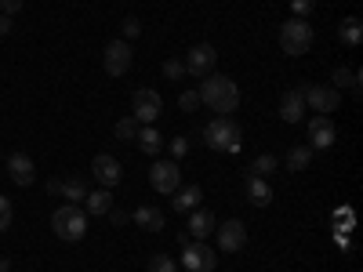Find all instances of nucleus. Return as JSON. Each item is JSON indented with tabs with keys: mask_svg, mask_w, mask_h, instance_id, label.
Returning <instances> with one entry per match:
<instances>
[{
	"mask_svg": "<svg viewBox=\"0 0 363 272\" xmlns=\"http://www.w3.org/2000/svg\"><path fill=\"white\" fill-rule=\"evenodd\" d=\"M200 102L207 106V109H215L218 116H229L236 106H240V87H236V80H229L225 73H207V80L200 84Z\"/></svg>",
	"mask_w": 363,
	"mask_h": 272,
	"instance_id": "obj_1",
	"label": "nucleus"
},
{
	"mask_svg": "<svg viewBox=\"0 0 363 272\" xmlns=\"http://www.w3.org/2000/svg\"><path fill=\"white\" fill-rule=\"evenodd\" d=\"M240 138H244V131H240V124H233L229 116H215V120L203 128V142L215 149V153H236Z\"/></svg>",
	"mask_w": 363,
	"mask_h": 272,
	"instance_id": "obj_2",
	"label": "nucleus"
},
{
	"mask_svg": "<svg viewBox=\"0 0 363 272\" xmlns=\"http://www.w3.org/2000/svg\"><path fill=\"white\" fill-rule=\"evenodd\" d=\"M51 229L58 239H84L87 236V215L80 210V203H66V207H58L55 215H51Z\"/></svg>",
	"mask_w": 363,
	"mask_h": 272,
	"instance_id": "obj_3",
	"label": "nucleus"
},
{
	"mask_svg": "<svg viewBox=\"0 0 363 272\" xmlns=\"http://www.w3.org/2000/svg\"><path fill=\"white\" fill-rule=\"evenodd\" d=\"M280 47H284V55H306L309 47H313V26L306 22V18H291V22H284L280 26Z\"/></svg>",
	"mask_w": 363,
	"mask_h": 272,
	"instance_id": "obj_4",
	"label": "nucleus"
},
{
	"mask_svg": "<svg viewBox=\"0 0 363 272\" xmlns=\"http://www.w3.org/2000/svg\"><path fill=\"white\" fill-rule=\"evenodd\" d=\"M149 186H153L160 196H171L174 189H182V167L178 160H157L149 167Z\"/></svg>",
	"mask_w": 363,
	"mask_h": 272,
	"instance_id": "obj_5",
	"label": "nucleus"
},
{
	"mask_svg": "<svg viewBox=\"0 0 363 272\" xmlns=\"http://www.w3.org/2000/svg\"><path fill=\"white\" fill-rule=\"evenodd\" d=\"M182 265H186V272H215V265H218V254L211 251L203 239H189L186 247H182Z\"/></svg>",
	"mask_w": 363,
	"mask_h": 272,
	"instance_id": "obj_6",
	"label": "nucleus"
},
{
	"mask_svg": "<svg viewBox=\"0 0 363 272\" xmlns=\"http://www.w3.org/2000/svg\"><path fill=\"white\" fill-rule=\"evenodd\" d=\"M131 106H135V120H138V124H157L160 113H164V98L157 95L153 87H142V91H135Z\"/></svg>",
	"mask_w": 363,
	"mask_h": 272,
	"instance_id": "obj_7",
	"label": "nucleus"
},
{
	"mask_svg": "<svg viewBox=\"0 0 363 272\" xmlns=\"http://www.w3.org/2000/svg\"><path fill=\"white\" fill-rule=\"evenodd\" d=\"M131 62H135L131 44H128V40H109V47H106V55H102L106 73H109V76H124V73L131 69Z\"/></svg>",
	"mask_w": 363,
	"mask_h": 272,
	"instance_id": "obj_8",
	"label": "nucleus"
},
{
	"mask_svg": "<svg viewBox=\"0 0 363 272\" xmlns=\"http://www.w3.org/2000/svg\"><path fill=\"white\" fill-rule=\"evenodd\" d=\"M301 95H306V109H320V116H330L338 106H342V95H338V87H301Z\"/></svg>",
	"mask_w": 363,
	"mask_h": 272,
	"instance_id": "obj_9",
	"label": "nucleus"
},
{
	"mask_svg": "<svg viewBox=\"0 0 363 272\" xmlns=\"http://www.w3.org/2000/svg\"><path fill=\"white\" fill-rule=\"evenodd\" d=\"M182 62H186V76H207L218 62V51H215V44H196V47H189V55Z\"/></svg>",
	"mask_w": 363,
	"mask_h": 272,
	"instance_id": "obj_10",
	"label": "nucleus"
},
{
	"mask_svg": "<svg viewBox=\"0 0 363 272\" xmlns=\"http://www.w3.org/2000/svg\"><path fill=\"white\" fill-rule=\"evenodd\" d=\"M215 229H218V247L225 254H236V251L247 247V225L240 218H229L225 225H215Z\"/></svg>",
	"mask_w": 363,
	"mask_h": 272,
	"instance_id": "obj_11",
	"label": "nucleus"
},
{
	"mask_svg": "<svg viewBox=\"0 0 363 272\" xmlns=\"http://www.w3.org/2000/svg\"><path fill=\"white\" fill-rule=\"evenodd\" d=\"M91 174H95V178L102 181V189H116V186H120V178H124V167H120V160H116V157L102 153V157L91 160Z\"/></svg>",
	"mask_w": 363,
	"mask_h": 272,
	"instance_id": "obj_12",
	"label": "nucleus"
},
{
	"mask_svg": "<svg viewBox=\"0 0 363 272\" xmlns=\"http://www.w3.org/2000/svg\"><path fill=\"white\" fill-rule=\"evenodd\" d=\"M309 138H313L309 149H330V145H335V138H338L335 120H330V116H313L309 120Z\"/></svg>",
	"mask_w": 363,
	"mask_h": 272,
	"instance_id": "obj_13",
	"label": "nucleus"
},
{
	"mask_svg": "<svg viewBox=\"0 0 363 272\" xmlns=\"http://www.w3.org/2000/svg\"><path fill=\"white\" fill-rule=\"evenodd\" d=\"M8 174H11V181L15 186H33V178H37V167H33V160H29L26 153H11L8 157Z\"/></svg>",
	"mask_w": 363,
	"mask_h": 272,
	"instance_id": "obj_14",
	"label": "nucleus"
},
{
	"mask_svg": "<svg viewBox=\"0 0 363 272\" xmlns=\"http://www.w3.org/2000/svg\"><path fill=\"white\" fill-rule=\"evenodd\" d=\"M280 116H284V124H301V116H306V95H301V87L284 91V98H280Z\"/></svg>",
	"mask_w": 363,
	"mask_h": 272,
	"instance_id": "obj_15",
	"label": "nucleus"
},
{
	"mask_svg": "<svg viewBox=\"0 0 363 272\" xmlns=\"http://www.w3.org/2000/svg\"><path fill=\"white\" fill-rule=\"evenodd\" d=\"M131 218H135V225H142L145 232H160V229L167 225V218H164L160 207H138Z\"/></svg>",
	"mask_w": 363,
	"mask_h": 272,
	"instance_id": "obj_16",
	"label": "nucleus"
},
{
	"mask_svg": "<svg viewBox=\"0 0 363 272\" xmlns=\"http://www.w3.org/2000/svg\"><path fill=\"white\" fill-rule=\"evenodd\" d=\"M138 149L145 157H160V149H164V135L153 128V124H142L138 128Z\"/></svg>",
	"mask_w": 363,
	"mask_h": 272,
	"instance_id": "obj_17",
	"label": "nucleus"
},
{
	"mask_svg": "<svg viewBox=\"0 0 363 272\" xmlns=\"http://www.w3.org/2000/svg\"><path fill=\"white\" fill-rule=\"evenodd\" d=\"M215 225H218V222H215V215H211V210H193L186 232H189V236H196V239H203V236L215 232Z\"/></svg>",
	"mask_w": 363,
	"mask_h": 272,
	"instance_id": "obj_18",
	"label": "nucleus"
},
{
	"mask_svg": "<svg viewBox=\"0 0 363 272\" xmlns=\"http://www.w3.org/2000/svg\"><path fill=\"white\" fill-rule=\"evenodd\" d=\"M247 200H251L255 207H269V203H272V189H269L265 178H258V174L247 178Z\"/></svg>",
	"mask_w": 363,
	"mask_h": 272,
	"instance_id": "obj_19",
	"label": "nucleus"
},
{
	"mask_svg": "<svg viewBox=\"0 0 363 272\" xmlns=\"http://www.w3.org/2000/svg\"><path fill=\"white\" fill-rule=\"evenodd\" d=\"M338 37H342V44H345V47H359V40H363V22H359L356 15L342 18V26H338Z\"/></svg>",
	"mask_w": 363,
	"mask_h": 272,
	"instance_id": "obj_20",
	"label": "nucleus"
},
{
	"mask_svg": "<svg viewBox=\"0 0 363 272\" xmlns=\"http://www.w3.org/2000/svg\"><path fill=\"white\" fill-rule=\"evenodd\" d=\"M174 196V210H182V215H186V210H196V203H200V186H186V189H174L171 193Z\"/></svg>",
	"mask_w": 363,
	"mask_h": 272,
	"instance_id": "obj_21",
	"label": "nucleus"
},
{
	"mask_svg": "<svg viewBox=\"0 0 363 272\" xmlns=\"http://www.w3.org/2000/svg\"><path fill=\"white\" fill-rule=\"evenodd\" d=\"M87 215H109L113 210V196H109V189H95V193H87Z\"/></svg>",
	"mask_w": 363,
	"mask_h": 272,
	"instance_id": "obj_22",
	"label": "nucleus"
},
{
	"mask_svg": "<svg viewBox=\"0 0 363 272\" xmlns=\"http://www.w3.org/2000/svg\"><path fill=\"white\" fill-rule=\"evenodd\" d=\"M309 164H313V149L309 145H294L291 153H287V160H284L287 171H306Z\"/></svg>",
	"mask_w": 363,
	"mask_h": 272,
	"instance_id": "obj_23",
	"label": "nucleus"
},
{
	"mask_svg": "<svg viewBox=\"0 0 363 272\" xmlns=\"http://www.w3.org/2000/svg\"><path fill=\"white\" fill-rule=\"evenodd\" d=\"M58 196H66L69 203H84L87 200V181L84 178H62V193Z\"/></svg>",
	"mask_w": 363,
	"mask_h": 272,
	"instance_id": "obj_24",
	"label": "nucleus"
},
{
	"mask_svg": "<svg viewBox=\"0 0 363 272\" xmlns=\"http://www.w3.org/2000/svg\"><path fill=\"white\" fill-rule=\"evenodd\" d=\"M138 128H142V124H138L135 116H124V120H116L113 135H116L120 142H135V138H138Z\"/></svg>",
	"mask_w": 363,
	"mask_h": 272,
	"instance_id": "obj_25",
	"label": "nucleus"
},
{
	"mask_svg": "<svg viewBox=\"0 0 363 272\" xmlns=\"http://www.w3.org/2000/svg\"><path fill=\"white\" fill-rule=\"evenodd\" d=\"M335 87H349L359 95V73L356 69H335Z\"/></svg>",
	"mask_w": 363,
	"mask_h": 272,
	"instance_id": "obj_26",
	"label": "nucleus"
},
{
	"mask_svg": "<svg viewBox=\"0 0 363 272\" xmlns=\"http://www.w3.org/2000/svg\"><path fill=\"white\" fill-rule=\"evenodd\" d=\"M272 171H280V160L272 157V153H262L258 160H255V171L251 174H258V178H265V174H272Z\"/></svg>",
	"mask_w": 363,
	"mask_h": 272,
	"instance_id": "obj_27",
	"label": "nucleus"
},
{
	"mask_svg": "<svg viewBox=\"0 0 363 272\" xmlns=\"http://www.w3.org/2000/svg\"><path fill=\"white\" fill-rule=\"evenodd\" d=\"M11 218H15V207H11V200H8V196H0V236H4V232L11 229Z\"/></svg>",
	"mask_w": 363,
	"mask_h": 272,
	"instance_id": "obj_28",
	"label": "nucleus"
},
{
	"mask_svg": "<svg viewBox=\"0 0 363 272\" xmlns=\"http://www.w3.org/2000/svg\"><path fill=\"white\" fill-rule=\"evenodd\" d=\"M149 272H178V265L167 254H153V258H149Z\"/></svg>",
	"mask_w": 363,
	"mask_h": 272,
	"instance_id": "obj_29",
	"label": "nucleus"
},
{
	"mask_svg": "<svg viewBox=\"0 0 363 272\" xmlns=\"http://www.w3.org/2000/svg\"><path fill=\"white\" fill-rule=\"evenodd\" d=\"M164 76L167 80H182V76H186V62H182V58H167V62H164Z\"/></svg>",
	"mask_w": 363,
	"mask_h": 272,
	"instance_id": "obj_30",
	"label": "nucleus"
},
{
	"mask_svg": "<svg viewBox=\"0 0 363 272\" xmlns=\"http://www.w3.org/2000/svg\"><path fill=\"white\" fill-rule=\"evenodd\" d=\"M178 106H182V113H193V109L200 106V95H196V91H182V95H178Z\"/></svg>",
	"mask_w": 363,
	"mask_h": 272,
	"instance_id": "obj_31",
	"label": "nucleus"
},
{
	"mask_svg": "<svg viewBox=\"0 0 363 272\" xmlns=\"http://www.w3.org/2000/svg\"><path fill=\"white\" fill-rule=\"evenodd\" d=\"M189 153V138L186 135H178V138H171V157L174 160H182V157H186Z\"/></svg>",
	"mask_w": 363,
	"mask_h": 272,
	"instance_id": "obj_32",
	"label": "nucleus"
},
{
	"mask_svg": "<svg viewBox=\"0 0 363 272\" xmlns=\"http://www.w3.org/2000/svg\"><path fill=\"white\" fill-rule=\"evenodd\" d=\"M291 8H294V18H306V15H313L316 0H291Z\"/></svg>",
	"mask_w": 363,
	"mask_h": 272,
	"instance_id": "obj_33",
	"label": "nucleus"
},
{
	"mask_svg": "<svg viewBox=\"0 0 363 272\" xmlns=\"http://www.w3.org/2000/svg\"><path fill=\"white\" fill-rule=\"evenodd\" d=\"M138 33H142V22H138V18H124V40L131 44Z\"/></svg>",
	"mask_w": 363,
	"mask_h": 272,
	"instance_id": "obj_34",
	"label": "nucleus"
},
{
	"mask_svg": "<svg viewBox=\"0 0 363 272\" xmlns=\"http://www.w3.org/2000/svg\"><path fill=\"white\" fill-rule=\"evenodd\" d=\"M335 222H342V225H338V232L352 229V210H349V207H338V210H335Z\"/></svg>",
	"mask_w": 363,
	"mask_h": 272,
	"instance_id": "obj_35",
	"label": "nucleus"
},
{
	"mask_svg": "<svg viewBox=\"0 0 363 272\" xmlns=\"http://www.w3.org/2000/svg\"><path fill=\"white\" fill-rule=\"evenodd\" d=\"M22 4H26V0H0V11H4V15H18Z\"/></svg>",
	"mask_w": 363,
	"mask_h": 272,
	"instance_id": "obj_36",
	"label": "nucleus"
},
{
	"mask_svg": "<svg viewBox=\"0 0 363 272\" xmlns=\"http://www.w3.org/2000/svg\"><path fill=\"white\" fill-rule=\"evenodd\" d=\"M109 222H113V225H128V215H124V210H116V207H113V210H109Z\"/></svg>",
	"mask_w": 363,
	"mask_h": 272,
	"instance_id": "obj_37",
	"label": "nucleus"
},
{
	"mask_svg": "<svg viewBox=\"0 0 363 272\" xmlns=\"http://www.w3.org/2000/svg\"><path fill=\"white\" fill-rule=\"evenodd\" d=\"M8 33H11V15L0 11V37H8Z\"/></svg>",
	"mask_w": 363,
	"mask_h": 272,
	"instance_id": "obj_38",
	"label": "nucleus"
},
{
	"mask_svg": "<svg viewBox=\"0 0 363 272\" xmlns=\"http://www.w3.org/2000/svg\"><path fill=\"white\" fill-rule=\"evenodd\" d=\"M48 193H51V196L62 193V178H51V181H48Z\"/></svg>",
	"mask_w": 363,
	"mask_h": 272,
	"instance_id": "obj_39",
	"label": "nucleus"
},
{
	"mask_svg": "<svg viewBox=\"0 0 363 272\" xmlns=\"http://www.w3.org/2000/svg\"><path fill=\"white\" fill-rule=\"evenodd\" d=\"M0 272H11V265H8V258H0Z\"/></svg>",
	"mask_w": 363,
	"mask_h": 272,
	"instance_id": "obj_40",
	"label": "nucleus"
}]
</instances>
